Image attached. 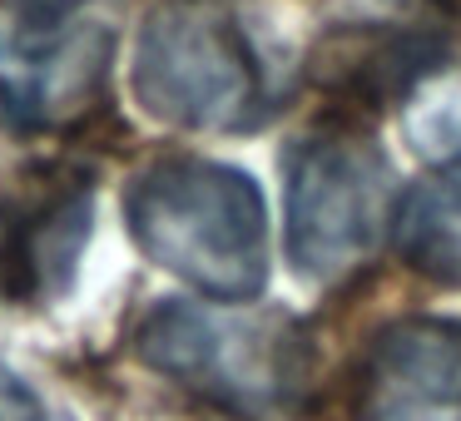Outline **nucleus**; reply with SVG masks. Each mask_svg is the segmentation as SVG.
Wrapping results in <instances>:
<instances>
[{"label": "nucleus", "instance_id": "7", "mask_svg": "<svg viewBox=\"0 0 461 421\" xmlns=\"http://www.w3.org/2000/svg\"><path fill=\"white\" fill-rule=\"evenodd\" d=\"M362 421H461V322L402 318L377 332L362 372Z\"/></svg>", "mask_w": 461, "mask_h": 421}, {"label": "nucleus", "instance_id": "2", "mask_svg": "<svg viewBox=\"0 0 461 421\" xmlns=\"http://www.w3.org/2000/svg\"><path fill=\"white\" fill-rule=\"evenodd\" d=\"M144 367L199 391L233 417H283L312 377L308 332L288 312H233L203 302H159L134 337Z\"/></svg>", "mask_w": 461, "mask_h": 421}, {"label": "nucleus", "instance_id": "5", "mask_svg": "<svg viewBox=\"0 0 461 421\" xmlns=\"http://www.w3.org/2000/svg\"><path fill=\"white\" fill-rule=\"evenodd\" d=\"M110 50V25L0 0V114L21 130H75L104 110Z\"/></svg>", "mask_w": 461, "mask_h": 421}, {"label": "nucleus", "instance_id": "8", "mask_svg": "<svg viewBox=\"0 0 461 421\" xmlns=\"http://www.w3.org/2000/svg\"><path fill=\"white\" fill-rule=\"evenodd\" d=\"M441 40L427 31H332L312 55V75L342 94H362V100H392L407 94L427 70H437Z\"/></svg>", "mask_w": 461, "mask_h": 421}, {"label": "nucleus", "instance_id": "9", "mask_svg": "<svg viewBox=\"0 0 461 421\" xmlns=\"http://www.w3.org/2000/svg\"><path fill=\"white\" fill-rule=\"evenodd\" d=\"M392 238L417 273L437 282H461V164L397 203Z\"/></svg>", "mask_w": 461, "mask_h": 421}, {"label": "nucleus", "instance_id": "3", "mask_svg": "<svg viewBox=\"0 0 461 421\" xmlns=\"http://www.w3.org/2000/svg\"><path fill=\"white\" fill-rule=\"evenodd\" d=\"M134 94L174 130H253L268 114L263 60L223 0H159L144 15Z\"/></svg>", "mask_w": 461, "mask_h": 421}, {"label": "nucleus", "instance_id": "1", "mask_svg": "<svg viewBox=\"0 0 461 421\" xmlns=\"http://www.w3.org/2000/svg\"><path fill=\"white\" fill-rule=\"evenodd\" d=\"M124 219L149 263L219 302L268 288V203L233 164L154 159L124 189Z\"/></svg>", "mask_w": 461, "mask_h": 421}, {"label": "nucleus", "instance_id": "11", "mask_svg": "<svg viewBox=\"0 0 461 421\" xmlns=\"http://www.w3.org/2000/svg\"><path fill=\"white\" fill-rule=\"evenodd\" d=\"M0 421H70V417L60 407H50L21 372L0 362Z\"/></svg>", "mask_w": 461, "mask_h": 421}, {"label": "nucleus", "instance_id": "10", "mask_svg": "<svg viewBox=\"0 0 461 421\" xmlns=\"http://www.w3.org/2000/svg\"><path fill=\"white\" fill-rule=\"evenodd\" d=\"M402 134L437 169L461 164V65L427 70L402 94Z\"/></svg>", "mask_w": 461, "mask_h": 421}, {"label": "nucleus", "instance_id": "4", "mask_svg": "<svg viewBox=\"0 0 461 421\" xmlns=\"http://www.w3.org/2000/svg\"><path fill=\"white\" fill-rule=\"evenodd\" d=\"M397 174L352 130H318L288 149V258L308 282L357 273L397 223Z\"/></svg>", "mask_w": 461, "mask_h": 421}, {"label": "nucleus", "instance_id": "6", "mask_svg": "<svg viewBox=\"0 0 461 421\" xmlns=\"http://www.w3.org/2000/svg\"><path fill=\"white\" fill-rule=\"evenodd\" d=\"M95 223L90 174L55 164L31 169L0 203V288L21 302H41L70 288Z\"/></svg>", "mask_w": 461, "mask_h": 421}]
</instances>
